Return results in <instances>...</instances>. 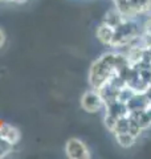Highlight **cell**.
<instances>
[{
    "instance_id": "obj_3",
    "label": "cell",
    "mask_w": 151,
    "mask_h": 159,
    "mask_svg": "<svg viewBox=\"0 0 151 159\" xmlns=\"http://www.w3.org/2000/svg\"><path fill=\"white\" fill-rule=\"evenodd\" d=\"M65 155L69 159H89L90 151L81 139L70 138L65 143Z\"/></svg>"
},
{
    "instance_id": "obj_2",
    "label": "cell",
    "mask_w": 151,
    "mask_h": 159,
    "mask_svg": "<svg viewBox=\"0 0 151 159\" xmlns=\"http://www.w3.org/2000/svg\"><path fill=\"white\" fill-rule=\"evenodd\" d=\"M80 105H81L82 110L90 114H94L98 113L105 106V102L99 92L93 89V90H88L82 94L81 99H80Z\"/></svg>"
},
{
    "instance_id": "obj_12",
    "label": "cell",
    "mask_w": 151,
    "mask_h": 159,
    "mask_svg": "<svg viewBox=\"0 0 151 159\" xmlns=\"http://www.w3.org/2000/svg\"><path fill=\"white\" fill-rule=\"evenodd\" d=\"M114 2V4H117V3H119V2H122V0H113Z\"/></svg>"
},
{
    "instance_id": "obj_1",
    "label": "cell",
    "mask_w": 151,
    "mask_h": 159,
    "mask_svg": "<svg viewBox=\"0 0 151 159\" xmlns=\"http://www.w3.org/2000/svg\"><path fill=\"white\" fill-rule=\"evenodd\" d=\"M115 53H105L99 58H97L90 66L89 70V84L94 90H98L110 80L118 76V68L115 64Z\"/></svg>"
},
{
    "instance_id": "obj_8",
    "label": "cell",
    "mask_w": 151,
    "mask_h": 159,
    "mask_svg": "<svg viewBox=\"0 0 151 159\" xmlns=\"http://www.w3.org/2000/svg\"><path fill=\"white\" fill-rule=\"evenodd\" d=\"M118 119L119 118H117L115 116H113V114H110V113L105 114L103 122H105V126H106V129L109 131L115 133V130H117V125H118Z\"/></svg>"
},
{
    "instance_id": "obj_6",
    "label": "cell",
    "mask_w": 151,
    "mask_h": 159,
    "mask_svg": "<svg viewBox=\"0 0 151 159\" xmlns=\"http://www.w3.org/2000/svg\"><path fill=\"white\" fill-rule=\"evenodd\" d=\"M125 20H126V19L122 16V15H121V12L118 11V9H112V11L106 12V15H105V17H103V21H102V23L108 24V25L113 27V28L115 29L121 23L125 21Z\"/></svg>"
},
{
    "instance_id": "obj_10",
    "label": "cell",
    "mask_w": 151,
    "mask_h": 159,
    "mask_svg": "<svg viewBox=\"0 0 151 159\" xmlns=\"http://www.w3.org/2000/svg\"><path fill=\"white\" fill-rule=\"evenodd\" d=\"M6 41H7V36H6V32L0 28V49H2L4 45H6Z\"/></svg>"
},
{
    "instance_id": "obj_4",
    "label": "cell",
    "mask_w": 151,
    "mask_h": 159,
    "mask_svg": "<svg viewBox=\"0 0 151 159\" xmlns=\"http://www.w3.org/2000/svg\"><path fill=\"white\" fill-rule=\"evenodd\" d=\"M0 139H3L4 142L15 147L21 139V134H20V130L17 127L9 125V123H3L0 126Z\"/></svg>"
},
{
    "instance_id": "obj_5",
    "label": "cell",
    "mask_w": 151,
    "mask_h": 159,
    "mask_svg": "<svg viewBox=\"0 0 151 159\" xmlns=\"http://www.w3.org/2000/svg\"><path fill=\"white\" fill-rule=\"evenodd\" d=\"M95 36H97V40L101 44H103V45H110L113 41V37H114V28L102 23L99 27H97Z\"/></svg>"
},
{
    "instance_id": "obj_9",
    "label": "cell",
    "mask_w": 151,
    "mask_h": 159,
    "mask_svg": "<svg viewBox=\"0 0 151 159\" xmlns=\"http://www.w3.org/2000/svg\"><path fill=\"white\" fill-rule=\"evenodd\" d=\"M12 151H13V146L7 142H4L3 139H0V158H6Z\"/></svg>"
},
{
    "instance_id": "obj_11",
    "label": "cell",
    "mask_w": 151,
    "mask_h": 159,
    "mask_svg": "<svg viewBox=\"0 0 151 159\" xmlns=\"http://www.w3.org/2000/svg\"><path fill=\"white\" fill-rule=\"evenodd\" d=\"M144 32L146 34H151V17L144 23Z\"/></svg>"
},
{
    "instance_id": "obj_7",
    "label": "cell",
    "mask_w": 151,
    "mask_h": 159,
    "mask_svg": "<svg viewBox=\"0 0 151 159\" xmlns=\"http://www.w3.org/2000/svg\"><path fill=\"white\" fill-rule=\"evenodd\" d=\"M115 134V139H117L118 145L123 148H129L131 147L134 143H135V137H133L129 131H118V133H114Z\"/></svg>"
}]
</instances>
